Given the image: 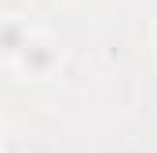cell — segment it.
I'll use <instances>...</instances> for the list:
<instances>
[{"label":"cell","mask_w":157,"mask_h":153,"mask_svg":"<svg viewBox=\"0 0 157 153\" xmlns=\"http://www.w3.org/2000/svg\"><path fill=\"white\" fill-rule=\"evenodd\" d=\"M51 51H48V44H37V40H29L26 47H22V62H26V69H33V73H44L48 66H51Z\"/></svg>","instance_id":"1"}]
</instances>
